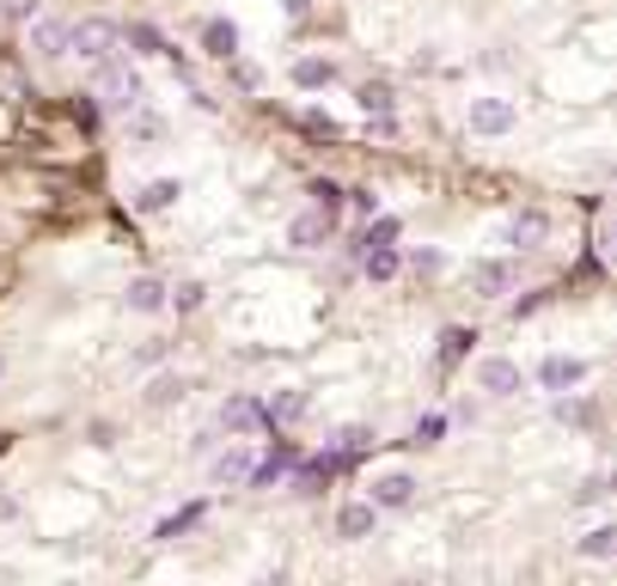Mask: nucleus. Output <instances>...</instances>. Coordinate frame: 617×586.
<instances>
[{
	"instance_id": "nucleus-1",
	"label": "nucleus",
	"mask_w": 617,
	"mask_h": 586,
	"mask_svg": "<svg viewBox=\"0 0 617 586\" xmlns=\"http://www.w3.org/2000/svg\"><path fill=\"white\" fill-rule=\"evenodd\" d=\"M93 92L98 98H105L110 110H135V105H147V79L135 74L129 62H123V55H105V62H93Z\"/></svg>"
},
{
	"instance_id": "nucleus-2",
	"label": "nucleus",
	"mask_w": 617,
	"mask_h": 586,
	"mask_svg": "<svg viewBox=\"0 0 617 586\" xmlns=\"http://www.w3.org/2000/svg\"><path fill=\"white\" fill-rule=\"evenodd\" d=\"M67 55H79V62L117 55V25H110V19H79V25H67Z\"/></svg>"
},
{
	"instance_id": "nucleus-3",
	"label": "nucleus",
	"mask_w": 617,
	"mask_h": 586,
	"mask_svg": "<svg viewBox=\"0 0 617 586\" xmlns=\"http://www.w3.org/2000/svg\"><path fill=\"white\" fill-rule=\"evenodd\" d=\"M465 122H471V135L501 141V135H513L520 110H513V98H471V105H465Z\"/></svg>"
},
{
	"instance_id": "nucleus-4",
	"label": "nucleus",
	"mask_w": 617,
	"mask_h": 586,
	"mask_svg": "<svg viewBox=\"0 0 617 586\" xmlns=\"http://www.w3.org/2000/svg\"><path fill=\"white\" fill-rule=\"evenodd\" d=\"M416 489H422V482L409 477V470H385V477L368 482V501H373L380 513H404L409 501H416Z\"/></svg>"
},
{
	"instance_id": "nucleus-5",
	"label": "nucleus",
	"mask_w": 617,
	"mask_h": 586,
	"mask_svg": "<svg viewBox=\"0 0 617 586\" xmlns=\"http://www.w3.org/2000/svg\"><path fill=\"white\" fill-rule=\"evenodd\" d=\"M306 409H312V397L288 385V391H276V397H263L257 416H263V428H294V422H306Z\"/></svg>"
},
{
	"instance_id": "nucleus-6",
	"label": "nucleus",
	"mask_w": 617,
	"mask_h": 586,
	"mask_svg": "<svg viewBox=\"0 0 617 586\" xmlns=\"http://www.w3.org/2000/svg\"><path fill=\"white\" fill-rule=\"evenodd\" d=\"M544 233H551V214H544V209H520L508 226H501V245H508V251H532V245H544Z\"/></svg>"
},
{
	"instance_id": "nucleus-7",
	"label": "nucleus",
	"mask_w": 617,
	"mask_h": 586,
	"mask_svg": "<svg viewBox=\"0 0 617 586\" xmlns=\"http://www.w3.org/2000/svg\"><path fill=\"white\" fill-rule=\"evenodd\" d=\"M477 391H489V397H513V391H520V361H508V354H483V361H477Z\"/></svg>"
},
{
	"instance_id": "nucleus-8",
	"label": "nucleus",
	"mask_w": 617,
	"mask_h": 586,
	"mask_svg": "<svg viewBox=\"0 0 617 586\" xmlns=\"http://www.w3.org/2000/svg\"><path fill=\"white\" fill-rule=\"evenodd\" d=\"M214 428H221L226 440H251V434L263 428V416H257V404H251V397H226V404L214 409Z\"/></svg>"
},
{
	"instance_id": "nucleus-9",
	"label": "nucleus",
	"mask_w": 617,
	"mask_h": 586,
	"mask_svg": "<svg viewBox=\"0 0 617 586\" xmlns=\"http://www.w3.org/2000/svg\"><path fill=\"white\" fill-rule=\"evenodd\" d=\"M25 43H31V55H38V62H62L67 55V25L62 19H25Z\"/></svg>"
},
{
	"instance_id": "nucleus-10",
	"label": "nucleus",
	"mask_w": 617,
	"mask_h": 586,
	"mask_svg": "<svg viewBox=\"0 0 617 586\" xmlns=\"http://www.w3.org/2000/svg\"><path fill=\"white\" fill-rule=\"evenodd\" d=\"M581 379H587V361H581V354H544L539 361V385L544 391H575Z\"/></svg>"
},
{
	"instance_id": "nucleus-11",
	"label": "nucleus",
	"mask_w": 617,
	"mask_h": 586,
	"mask_svg": "<svg viewBox=\"0 0 617 586\" xmlns=\"http://www.w3.org/2000/svg\"><path fill=\"white\" fill-rule=\"evenodd\" d=\"M245 477H251V452H245V446H226V452L209 458V482H214V489H238Z\"/></svg>"
},
{
	"instance_id": "nucleus-12",
	"label": "nucleus",
	"mask_w": 617,
	"mask_h": 586,
	"mask_svg": "<svg viewBox=\"0 0 617 586\" xmlns=\"http://www.w3.org/2000/svg\"><path fill=\"white\" fill-rule=\"evenodd\" d=\"M288 245L294 251H325L330 245V214H294V221H288Z\"/></svg>"
},
{
	"instance_id": "nucleus-13",
	"label": "nucleus",
	"mask_w": 617,
	"mask_h": 586,
	"mask_svg": "<svg viewBox=\"0 0 617 586\" xmlns=\"http://www.w3.org/2000/svg\"><path fill=\"white\" fill-rule=\"evenodd\" d=\"M380 532V508L373 501H349V508L337 513V537H349V544H361V537Z\"/></svg>"
},
{
	"instance_id": "nucleus-14",
	"label": "nucleus",
	"mask_w": 617,
	"mask_h": 586,
	"mask_svg": "<svg viewBox=\"0 0 617 586\" xmlns=\"http://www.w3.org/2000/svg\"><path fill=\"white\" fill-rule=\"evenodd\" d=\"M123 306H129V312H141V318L166 312V281H159V275H135L129 294H123Z\"/></svg>"
},
{
	"instance_id": "nucleus-15",
	"label": "nucleus",
	"mask_w": 617,
	"mask_h": 586,
	"mask_svg": "<svg viewBox=\"0 0 617 586\" xmlns=\"http://www.w3.org/2000/svg\"><path fill=\"white\" fill-rule=\"evenodd\" d=\"M202 50H209L214 62H238V25L233 19H209V25H202Z\"/></svg>"
},
{
	"instance_id": "nucleus-16",
	"label": "nucleus",
	"mask_w": 617,
	"mask_h": 586,
	"mask_svg": "<svg viewBox=\"0 0 617 586\" xmlns=\"http://www.w3.org/2000/svg\"><path fill=\"white\" fill-rule=\"evenodd\" d=\"M471 287H477V294H489V300H496V294H508V287H513V263H501V257L471 263Z\"/></svg>"
},
{
	"instance_id": "nucleus-17",
	"label": "nucleus",
	"mask_w": 617,
	"mask_h": 586,
	"mask_svg": "<svg viewBox=\"0 0 617 586\" xmlns=\"http://www.w3.org/2000/svg\"><path fill=\"white\" fill-rule=\"evenodd\" d=\"M178 195H184V183H178V178H153L141 195H135V209H141V214H166V209H178Z\"/></svg>"
},
{
	"instance_id": "nucleus-18",
	"label": "nucleus",
	"mask_w": 617,
	"mask_h": 586,
	"mask_svg": "<svg viewBox=\"0 0 617 586\" xmlns=\"http://www.w3.org/2000/svg\"><path fill=\"white\" fill-rule=\"evenodd\" d=\"M184 391H190L184 373H153V385H147V404H153V409H171V404H184Z\"/></svg>"
},
{
	"instance_id": "nucleus-19",
	"label": "nucleus",
	"mask_w": 617,
	"mask_h": 586,
	"mask_svg": "<svg viewBox=\"0 0 617 586\" xmlns=\"http://www.w3.org/2000/svg\"><path fill=\"white\" fill-rule=\"evenodd\" d=\"M361 269H368V281H392V275L404 269V257H397L392 245H368L361 251Z\"/></svg>"
},
{
	"instance_id": "nucleus-20",
	"label": "nucleus",
	"mask_w": 617,
	"mask_h": 586,
	"mask_svg": "<svg viewBox=\"0 0 617 586\" xmlns=\"http://www.w3.org/2000/svg\"><path fill=\"white\" fill-rule=\"evenodd\" d=\"M306 195H312V209L330 214V221H337L342 202H349V190H342V183H330V178H312V183H306Z\"/></svg>"
},
{
	"instance_id": "nucleus-21",
	"label": "nucleus",
	"mask_w": 617,
	"mask_h": 586,
	"mask_svg": "<svg viewBox=\"0 0 617 586\" xmlns=\"http://www.w3.org/2000/svg\"><path fill=\"white\" fill-rule=\"evenodd\" d=\"M355 105L368 110V117H392V105H397V92L385 86V79H368V86L355 92Z\"/></svg>"
},
{
	"instance_id": "nucleus-22",
	"label": "nucleus",
	"mask_w": 617,
	"mask_h": 586,
	"mask_svg": "<svg viewBox=\"0 0 617 586\" xmlns=\"http://www.w3.org/2000/svg\"><path fill=\"white\" fill-rule=\"evenodd\" d=\"M123 122H129V141H141V147H153L159 135H166V122H159L153 110H141V105H135V110H123Z\"/></svg>"
},
{
	"instance_id": "nucleus-23",
	"label": "nucleus",
	"mask_w": 617,
	"mask_h": 586,
	"mask_svg": "<svg viewBox=\"0 0 617 586\" xmlns=\"http://www.w3.org/2000/svg\"><path fill=\"white\" fill-rule=\"evenodd\" d=\"M330 79H337V67H330V62H318V55L294 62V86H300V92H318V86H330Z\"/></svg>"
},
{
	"instance_id": "nucleus-24",
	"label": "nucleus",
	"mask_w": 617,
	"mask_h": 586,
	"mask_svg": "<svg viewBox=\"0 0 617 586\" xmlns=\"http://www.w3.org/2000/svg\"><path fill=\"white\" fill-rule=\"evenodd\" d=\"M581 556H593V562L617 556V525H593V532L581 537Z\"/></svg>"
},
{
	"instance_id": "nucleus-25",
	"label": "nucleus",
	"mask_w": 617,
	"mask_h": 586,
	"mask_svg": "<svg viewBox=\"0 0 617 586\" xmlns=\"http://www.w3.org/2000/svg\"><path fill=\"white\" fill-rule=\"evenodd\" d=\"M281 477H288V452H276V458H263V465H257V458H251V489H269V482H281Z\"/></svg>"
},
{
	"instance_id": "nucleus-26",
	"label": "nucleus",
	"mask_w": 617,
	"mask_h": 586,
	"mask_svg": "<svg viewBox=\"0 0 617 586\" xmlns=\"http://www.w3.org/2000/svg\"><path fill=\"white\" fill-rule=\"evenodd\" d=\"M202 300H209V287H202V281H178V287H166V306H178V312H196Z\"/></svg>"
},
{
	"instance_id": "nucleus-27",
	"label": "nucleus",
	"mask_w": 617,
	"mask_h": 586,
	"mask_svg": "<svg viewBox=\"0 0 617 586\" xmlns=\"http://www.w3.org/2000/svg\"><path fill=\"white\" fill-rule=\"evenodd\" d=\"M556 422H568V428H587L593 404H587V397H563V391H556Z\"/></svg>"
},
{
	"instance_id": "nucleus-28",
	"label": "nucleus",
	"mask_w": 617,
	"mask_h": 586,
	"mask_svg": "<svg viewBox=\"0 0 617 586\" xmlns=\"http://www.w3.org/2000/svg\"><path fill=\"white\" fill-rule=\"evenodd\" d=\"M392 238H397V221H392V214H373L368 233H361V251H368V245H392Z\"/></svg>"
},
{
	"instance_id": "nucleus-29",
	"label": "nucleus",
	"mask_w": 617,
	"mask_h": 586,
	"mask_svg": "<svg viewBox=\"0 0 617 586\" xmlns=\"http://www.w3.org/2000/svg\"><path fill=\"white\" fill-rule=\"evenodd\" d=\"M202 520V508H184V513H171V520H159V544H171V537H178V532H190V525H196Z\"/></svg>"
},
{
	"instance_id": "nucleus-30",
	"label": "nucleus",
	"mask_w": 617,
	"mask_h": 586,
	"mask_svg": "<svg viewBox=\"0 0 617 586\" xmlns=\"http://www.w3.org/2000/svg\"><path fill=\"white\" fill-rule=\"evenodd\" d=\"M129 43H135V55H166V38L153 25H129Z\"/></svg>"
},
{
	"instance_id": "nucleus-31",
	"label": "nucleus",
	"mask_w": 617,
	"mask_h": 586,
	"mask_svg": "<svg viewBox=\"0 0 617 586\" xmlns=\"http://www.w3.org/2000/svg\"><path fill=\"white\" fill-rule=\"evenodd\" d=\"M342 209H355L361 221H373V214H380V195H373V190H349V202H342Z\"/></svg>"
},
{
	"instance_id": "nucleus-32",
	"label": "nucleus",
	"mask_w": 617,
	"mask_h": 586,
	"mask_svg": "<svg viewBox=\"0 0 617 586\" xmlns=\"http://www.w3.org/2000/svg\"><path fill=\"white\" fill-rule=\"evenodd\" d=\"M440 263H447L440 251H409V269H416V275H434Z\"/></svg>"
},
{
	"instance_id": "nucleus-33",
	"label": "nucleus",
	"mask_w": 617,
	"mask_h": 586,
	"mask_svg": "<svg viewBox=\"0 0 617 586\" xmlns=\"http://www.w3.org/2000/svg\"><path fill=\"white\" fill-rule=\"evenodd\" d=\"M373 446V428H342V452H368Z\"/></svg>"
},
{
	"instance_id": "nucleus-34",
	"label": "nucleus",
	"mask_w": 617,
	"mask_h": 586,
	"mask_svg": "<svg viewBox=\"0 0 617 586\" xmlns=\"http://www.w3.org/2000/svg\"><path fill=\"white\" fill-rule=\"evenodd\" d=\"M0 13L7 19H38V0H0Z\"/></svg>"
},
{
	"instance_id": "nucleus-35",
	"label": "nucleus",
	"mask_w": 617,
	"mask_h": 586,
	"mask_svg": "<svg viewBox=\"0 0 617 586\" xmlns=\"http://www.w3.org/2000/svg\"><path fill=\"white\" fill-rule=\"evenodd\" d=\"M440 428H447V422H440V416H428V422L416 428V440H422V446H428V440H440Z\"/></svg>"
},
{
	"instance_id": "nucleus-36",
	"label": "nucleus",
	"mask_w": 617,
	"mask_h": 586,
	"mask_svg": "<svg viewBox=\"0 0 617 586\" xmlns=\"http://www.w3.org/2000/svg\"><path fill=\"white\" fill-rule=\"evenodd\" d=\"M0 520H19V501L13 496H0Z\"/></svg>"
},
{
	"instance_id": "nucleus-37",
	"label": "nucleus",
	"mask_w": 617,
	"mask_h": 586,
	"mask_svg": "<svg viewBox=\"0 0 617 586\" xmlns=\"http://www.w3.org/2000/svg\"><path fill=\"white\" fill-rule=\"evenodd\" d=\"M0 379H7V361H0Z\"/></svg>"
}]
</instances>
